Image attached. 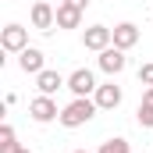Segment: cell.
Instances as JSON below:
<instances>
[{"label":"cell","mask_w":153,"mask_h":153,"mask_svg":"<svg viewBox=\"0 0 153 153\" xmlns=\"http://www.w3.org/2000/svg\"><path fill=\"white\" fill-rule=\"evenodd\" d=\"M96 111H100V107H96V100H93V96H75V100L61 111V117H57V121H61L64 128H82L85 121H93V114H96Z\"/></svg>","instance_id":"cell-1"},{"label":"cell","mask_w":153,"mask_h":153,"mask_svg":"<svg viewBox=\"0 0 153 153\" xmlns=\"http://www.w3.org/2000/svg\"><path fill=\"white\" fill-rule=\"evenodd\" d=\"M29 114H32L36 125H50V121L61 117V111H57V100H53V96H43V93H39L36 100H29Z\"/></svg>","instance_id":"cell-2"},{"label":"cell","mask_w":153,"mask_h":153,"mask_svg":"<svg viewBox=\"0 0 153 153\" xmlns=\"http://www.w3.org/2000/svg\"><path fill=\"white\" fill-rule=\"evenodd\" d=\"M0 46H4L7 53H22V50L29 46V29H22L18 22L4 25V29H0Z\"/></svg>","instance_id":"cell-3"},{"label":"cell","mask_w":153,"mask_h":153,"mask_svg":"<svg viewBox=\"0 0 153 153\" xmlns=\"http://www.w3.org/2000/svg\"><path fill=\"white\" fill-rule=\"evenodd\" d=\"M82 46L85 50H107V46H114V29H107V25H89L85 32H82Z\"/></svg>","instance_id":"cell-4"},{"label":"cell","mask_w":153,"mask_h":153,"mask_svg":"<svg viewBox=\"0 0 153 153\" xmlns=\"http://www.w3.org/2000/svg\"><path fill=\"white\" fill-rule=\"evenodd\" d=\"M128 50H117V46H107V50H100V57H96V64H100V71H107V75H121L125 68H128V57H125Z\"/></svg>","instance_id":"cell-5"},{"label":"cell","mask_w":153,"mask_h":153,"mask_svg":"<svg viewBox=\"0 0 153 153\" xmlns=\"http://www.w3.org/2000/svg\"><path fill=\"white\" fill-rule=\"evenodd\" d=\"M96 85H100V82H96V75H93L89 68H75V71L68 75V89H71L75 96H93Z\"/></svg>","instance_id":"cell-6"},{"label":"cell","mask_w":153,"mask_h":153,"mask_svg":"<svg viewBox=\"0 0 153 153\" xmlns=\"http://www.w3.org/2000/svg\"><path fill=\"white\" fill-rule=\"evenodd\" d=\"M93 100H96V107H100V111H114V107H121L125 93H121V85H114V82H103V85H96Z\"/></svg>","instance_id":"cell-7"},{"label":"cell","mask_w":153,"mask_h":153,"mask_svg":"<svg viewBox=\"0 0 153 153\" xmlns=\"http://www.w3.org/2000/svg\"><path fill=\"white\" fill-rule=\"evenodd\" d=\"M29 18H32V29H39V32H50V29L57 25V7H50L46 0H36Z\"/></svg>","instance_id":"cell-8"},{"label":"cell","mask_w":153,"mask_h":153,"mask_svg":"<svg viewBox=\"0 0 153 153\" xmlns=\"http://www.w3.org/2000/svg\"><path fill=\"white\" fill-rule=\"evenodd\" d=\"M18 68H22L25 75H39V71L46 68V57H43V50H39V46H25V50L18 53Z\"/></svg>","instance_id":"cell-9"},{"label":"cell","mask_w":153,"mask_h":153,"mask_svg":"<svg viewBox=\"0 0 153 153\" xmlns=\"http://www.w3.org/2000/svg\"><path fill=\"white\" fill-rule=\"evenodd\" d=\"M64 85H68V78L61 75V71H53V68H43V71L36 75V89L43 93V96H53V93L64 89Z\"/></svg>","instance_id":"cell-10"},{"label":"cell","mask_w":153,"mask_h":153,"mask_svg":"<svg viewBox=\"0 0 153 153\" xmlns=\"http://www.w3.org/2000/svg\"><path fill=\"white\" fill-rule=\"evenodd\" d=\"M139 43V25L135 22H117L114 25V46L117 50H132Z\"/></svg>","instance_id":"cell-11"},{"label":"cell","mask_w":153,"mask_h":153,"mask_svg":"<svg viewBox=\"0 0 153 153\" xmlns=\"http://www.w3.org/2000/svg\"><path fill=\"white\" fill-rule=\"evenodd\" d=\"M82 25V7H71V4H57V29H78Z\"/></svg>","instance_id":"cell-12"},{"label":"cell","mask_w":153,"mask_h":153,"mask_svg":"<svg viewBox=\"0 0 153 153\" xmlns=\"http://www.w3.org/2000/svg\"><path fill=\"white\" fill-rule=\"evenodd\" d=\"M135 121H139L143 128H153V85H146V93H143V100H139Z\"/></svg>","instance_id":"cell-13"},{"label":"cell","mask_w":153,"mask_h":153,"mask_svg":"<svg viewBox=\"0 0 153 153\" xmlns=\"http://www.w3.org/2000/svg\"><path fill=\"white\" fill-rule=\"evenodd\" d=\"M96 153H132V146H128V139H121V135H114V139L100 143V150H96Z\"/></svg>","instance_id":"cell-14"},{"label":"cell","mask_w":153,"mask_h":153,"mask_svg":"<svg viewBox=\"0 0 153 153\" xmlns=\"http://www.w3.org/2000/svg\"><path fill=\"white\" fill-rule=\"evenodd\" d=\"M18 143H14V128L11 125H0V153H14Z\"/></svg>","instance_id":"cell-15"},{"label":"cell","mask_w":153,"mask_h":153,"mask_svg":"<svg viewBox=\"0 0 153 153\" xmlns=\"http://www.w3.org/2000/svg\"><path fill=\"white\" fill-rule=\"evenodd\" d=\"M139 82H143V85H153V61L139 68Z\"/></svg>","instance_id":"cell-16"},{"label":"cell","mask_w":153,"mask_h":153,"mask_svg":"<svg viewBox=\"0 0 153 153\" xmlns=\"http://www.w3.org/2000/svg\"><path fill=\"white\" fill-rule=\"evenodd\" d=\"M64 4H71V7H82V11H85V4H89V0H64Z\"/></svg>","instance_id":"cell-17"},{"label":"cell","mask_w":153,"mask_h":153,"mask_svg":"<svg viewBox=\"0 0 153 153\" xmlns=\"http://www.w3.org/2000/svg\"><path fill=\"white\" fill-rule=\"evenodd\" d=\"M14 153H32V150H29V146H18V150H14Z\"/></svg>","instance_id":"cell-18"},{"label":"cell","mask_w":153,"mask_h":153,"mask_svg":"<svg viewBox=\"0 0 153 153\" xmlns=\"http://www.w3.org/2000/svg\"><path fill=\"white\" fill-rule=\"evenodd\" d=\"M71 153H89V150H71Z\"/></svg>","instance_id":"cell-19"}]
</instances>
